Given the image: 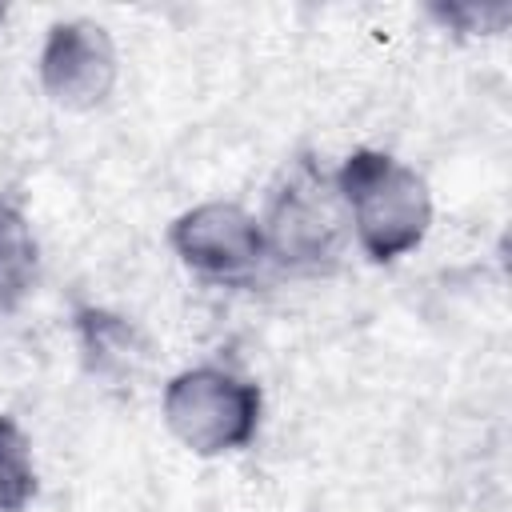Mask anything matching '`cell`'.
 <instances>
[{"instance_id":"277c9868","label":"cell","mask_w":512,"mask_h":512,"mask_svg":"<svg viewBox=\"0 0 512 512\" xmlns=\"http://www.w3.org/2000/svg\"><path fill=\"white\" fill-rule=\"evenodd\" d=\"M172 248L196 272L240 276L252 264H260L268 236L236 204H200L172 224Z\"/></svg>"},{"instance_id":"7a4b0ae2","label":"cell","mask_w":512,"mask_h":512,"mask_svg":"<svg viewBox=\"0 0 512 512\" xmlns=\"http://www.w3.org/2000/svg\"><path fill=\"white\" fill-rule=\"evenodd\" d=\"M164 420L196 456H220L256 436L260 388L220 368H192L164 388Z\"/></svg>"},{"instance_id":"6da1fadb","label":"cell","mask_w":512,"mask_h":512,"mask_svg":"<svg viewBox=\"0 0 512 512\" xmlns=\"http://www.w3.org/2000/svg\"><path fill=\"white\" fill-rule=\"evenodd\" d=\"M336 192L348 204L356 240L372 260L412 252L432 224L424 180L384 152H352L336 172Z\"/></svg>"},{"instance_id":"3957f363","label":"cell","mask_w":512,"mask_h":512,"mask_svg":"<svg viewBox=\"0 0 512 512\" xmlns=\"http://www.w3.org/2000/svg\"><path fill=\"white\" fill-rule=\"evenodd\" d=\"M44 92L64 108H96L116 80V48L100 24H52L40 52Z\"/></svg>"},{"instance_id":"5b68a950","label":"cell","mask_w":512,"mask_h":512,"mask_svg":"<svg viewBox=\"0 0 512 512\" xmlns=\"http://www.w3.org/2000/svg\"><path fill=\"white\" fill-rule=\"evenodd\" d=\"M272 248L284 260H320L332 248V224L324 204H316L312 196H300L296 188L276 204V220H272Z\"/></svg>"},{"instance_id":"ba28073f","label":"cell","mask_w":512,"mask_h":512,"mask_svg":"<svg viewBox=\"0 0 512 512\" xmlns=\"http://www.w3.org/2000/svg\"><path fill=\"white\" fill-rule=\"evenodd\" d=\"M0 20H4V8H0Z\"/></svg>"},{"instance_id":"52a82bcc","label":"cell","mask_w":512,"mask_h":512,"mask_svg":"<svg viewBox=\"0 0 512 512\" xmlns=\"http://www.w3.org/2000/svg\"><path fill=\"white\" fill-rule=\"evenodd\" d=\"M36 492L28 436L12 416H0V512H20Z\"/></svg>"},{"instance_id":"8992f818","label":"cell","mask_w":512,"mask_h":512,"mask_svg":"<svg viewBox=\"0 0 512 512\" xmlns=\"http://www.w3.org/2000/svg\"><path fill=\"white\" fill-rule=\"evenodd\" d=\"M36 240L28 220L0 204V312H12L36 284Z\"/></svg>"}]
</instances>
